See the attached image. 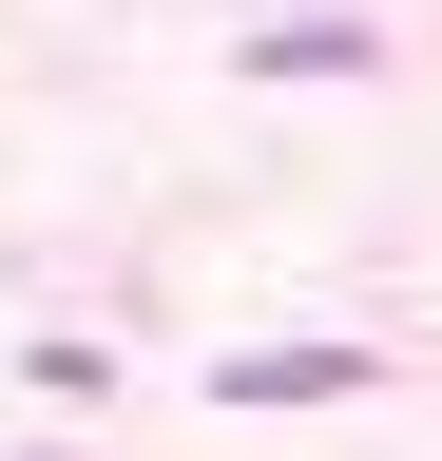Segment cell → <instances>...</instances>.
Instances as JSON below:
<instances>
[{"instance_id":"obj_1","label":"cell","mask_w":442,"mask_h":461,"mask_svg":"<svg viewBox=\"0 0 442 461\" xmlns=\"http://www.w3.org/2000/svg\"><path fill=\"white\" fill-rule=\"evenodd\" d=\"M365 346H231V403H347Z\"/></svg>"}]
</instances>
